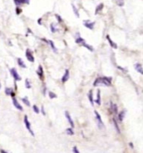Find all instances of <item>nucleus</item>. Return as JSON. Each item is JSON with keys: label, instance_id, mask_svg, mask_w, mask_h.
<instances>
[{"label": "nucleus", "instance_id": "obj_1", "mask_svg": "<svg viewBox=\"0 0 143 153\" xmlns=\"http://www.w3.org/2000/svg\"><path fill=\"white\" fill-rule=\"evenodd\" d=\"M110 80L107 78H98L94 82V86H110Z\"/></svg>", "mask_w": 143, "mask_h": 153}, {"label": "nucleus", "instance_id": "obj_2", "mask_svg": "<svg viewBox=\"0 0 143 153\" xmlns=\"http://www.w3.org/2000/svg\"><path fill=\"white\" fill-rule=\"evenodd\" d=\"M95 115H96V122H97V125H98L99 128L100 129H102L104 127V125H103V122L101 120V118H100V115H99V113L97 111H95Z\"/></svg>", "mask_w": 143, "mask_h": 153}, {"label": "nucleus", "instance_id": "obj_3", "mask_svg": "<svg viewBox=\"0 0 143 153\" xmlns=\"http://www.w3.org/2000/svg\"><path fill=\"white\" fill-rule=\"evenodd\" d=\"M24 123H25V126H26V128H27V130L31 133V135H35L34 134V132L32 131V130H31V126H30V123H29V121L28 120V117L27 116H24Z\"/></svg>", "mask_w": 143, "mask_h": 153}, {"label": "nucleus", "instance_id": "obj_4", "mask_svg": "<svg viewBox=\"0 0 143 153\" xmlns=\"http://www.w3.org/2000/svg\"><path fill=\"white\" fill-rule=\"evenodd\" d=\"M84 25L89 29V30H93L94 25H95V22H90L89 20H85L84 21Z\"/></svg>", "mask_w": 143, "mask_h": 153}, {"label": "nucleus", "instance_id": "obj_5", "mask_svg": "<svg viewBox=\"0 0 143 153\" xmlns=\"http://www.w3.org/2000/svg\"><path fill=\"white\" fill-rule=\"evenodd\" d=\"M11 73H12V75H13L14 78L16 81H19V80L21 79V78L18 76V72H17V71H16V69H14V68H12V69H11Z\"/></svg>", "mask_w": 143, "mask_h": 153}, {"label": "nucleus", "instance_id": "obj_6", "mask_svg": "<svg viewBox=\"0 0 143 153\" xmlns=\"http://www.w3.org/2000/svg\"><path fill=\"white\" fill-rule=\"evenodd\" d=\"M26 57H27V59L29 62H35V58H34L33 55H32L31 51H30L29 50H27V51H26Z\"/></svg>", "mask_w": 143, "mask_h": 153}, {"label": "nucleus", "instance_id": "obj_7", "mask_svg": "<svg viewBox=\"0 0 143 153\" xmlns=\"http://www.w3.org/2000/svg\"><path fill=\"white\" fill-rule=\"evenodd\" d=\"M69 78H70V72H69V70H65V72H64V76H63L62 78V82H65L68 81Z\"/></svg>", "mask_w": 143, "mask_h": 153}, {"label": "nucleus", "instance_id": "obj_8", "mask_svg": "<svg viewBox=\"0 0 143 153\" xmlns=\"http://www.w3.org/2000/svg\"><path fill=\"white\" fill-rule=\"evenodd\" d=\"M13 103H14V105L16 107V108H18V110H23V108H22V106L18 104V102L16 100V99H14V98H13Z\"/></svg>", "mask_w": 143, "mask_h": 153}, {"label": "nucleus", "instance_id": "obj_9", "mask_svg": "<svg viewBox=\"0 0 143 153\" xmlns=\"http://www.w3.org/2000/svg\"><path fill=\"white\" fill-rule=\"evenodd\" d=\"M135 68H136V70L137 72H139L141 74H142L143 73L142 66L141 64H139V63L136 64V65H135Z\"/></svg>", "mask_w": 143, "mask_h": 153}, {"label": "nucleus", "instance_id": "obj_10", "mask_svg": "<svg viewBox=\"0 0 143 153\" xmlns=\"http://www.w3.org/2000/svg\"><path fill=\"white\" fill-rule=\"evenodd\" d=\"M65 116L67 118V119H68V121H69V123L70 124V126L71 127H74V122H73V120H72L71 117H70V114L66 111L65 112Z\"/></svg>", "mask_w": 143, "mask_h": 153}, {"label": "nucleus", "instance_id": "obj_11", "mask_svg": "<svg viewBox=\"0 0 143 153\" xmlns=\"http://www.w3.org/2000/svg\"><path fill=\"white\" fill-rule=\"evenodd\" d=\"M18 65H19L21 67H24V68H25V67H26V65L24 64V61H23L21 58H18Z\"/></svg>", "mask_w": 143, "mask_h": 153}, {"label": "nucleus", "instance_id": "obj_12", "mask_svg": "<svg viewBox=\"0 0 143 153\" xmlns=\"http://www.w3.org/2000/svg\"><path fill=\"white\" fill-rule=\"evenodd\" d=\"M15 1V3L17 5H20L22 3H28V0H14Z\"/></svg>", "mask_w": 143, "mask_h": 153}, {"label": "nucleus", "instance_id": "obj_13", "mask_svg": "<svg viewBox=\"0 0 143 153\" xmlns=\"http://www.w3.org/2000/svg\"><path fill=\"white\" fill-rule=\"evenodd\" d=\"M88 97H89V102H90V104H91V105H94V101H93V95H92V91L90 90L89 92V94H88Z\"/></svg>", "mask_w": 143, "mask_h": 153}, {"label": "nucleus", "instance_id": "obj_14", "mask_svg": "<svg viewBox=\"0 0 143 153\" xmlns=\"http://www.w3.org/2000/svg\"><path fill=\"white\" fill-rule=\"evenodd\" d=\"M107 40H108V41H109V43L110 44V45H111L113 48H115V49H116V48H117V45H116V44H115V43H114V42H113V41H112V40L110 39L109 36H107Z\"/></svg>", "mask_w": 143, "mask_h": 153}, {"label": "nucleus", "instance_id": "obj_15", "mask_svg": "<svg viewBox=\"0 0 143 153\" xmlns=\"http://www.w3.org/2000/svg\"><path fill=\"white\" fill-rule=\"evenodd\" d=\"M96 103L98 105L100 104V90H98V93H97V99H96Z\"/></svg>", "mask_w": 143, "mask_h": 153}, {"label": "nucleus", "instance_id": "obj_16", "mask_svg": "<svg viewBox=\"0 0 143 153\" xmlns=\"http://www.w3.org/2000/svg\"><path fill=\"white\" fill-rule=\"evenodd\" d=\"M72 8H73V10H74V13H75V14L79 18L80 17V14H79V13H78V10L76 9V8H75V6L74 5V4H72Z\"/></svg>", "mask_w": 143, "mask_h": 153}, {"label": "nucleus", "instance_id": "obj_17", "mask_svg": "<svg viewBox=\"0 0 143 153\" xmlns=\"http://www.w3.org/2000/svg\"><path fill=\"white\" fill-rule=\"evenodd\" d=\"M103 7H104V5H103L102 3H100V4L99 5L98 7L96 8V14H98L99 12H100V11L101 9H103Z\"/></svg>", "mask_w": 143, "mask_h": 153}, {"label": "nucleus", "instance_id": "obj_18", "mask_svg": "<svg viewBox=\"0 0 143 153\" xmlns=\"http://www.w3.org/2000/svg\"><path fill=\"white\" fill-rule=\"evenodd\" d=\"M38 74H39V77L42 78V77H43V69H42V67H41V66H39V67Z\"/></svg>", "mask_w": 143, "mask_h": 153}, {"label": "nucleus", "instance_id": "obj_19", "mask_svg": "<svg viewBox=\"0 0 143 153\" xmlns=\"http://www.w3.org/2000/svg\"><path fill=\"white\" fill-rule=\"evenodd\" d=\"M124 116H125V112H124V111H121V114L119 115V119H120L121 121H122L123 119H124Z\"/></svg>", "mask_w": 143, "mask_h": 153}, {"label": "nucleus", "instance_id": "obj_20", "mask_svg": "<svg viewBox=\"0 0 143 153\" xmlns=\"http://www.w3.org/2000/svg\"><path fill=\"white\" fill-rule=\"evenodd\" d=\"M22 101H23L27 106H29V105H30V103H29V101L28 100L27 98H24V99H22Z\"/></svg>", "mask_w": 143, "mask_h": 153}, {"label": "nucleus", "instance_id": "obj_21", "mask_svg": "<svg viewBox=\"0 0 143 153\" xmlns=\"http://www.w3.org/2000/svg\"><path fill=\"white\" fill-rule=\"evenodd\" d=\"M66 133L70 135H74V132H73V130H72L71 128H69V129H67V130H66Z\"/></svg>", "mask_w": 143, "mask_h": 153}, {"label": "nucleus", "instance_id": "obj_22", "mask_svg": "<svg viewBox=\"0 0 143 153\" xmlns=\"http://www.w3.org/2000/svg\"><path fill=\"white\" fill-rule=\"evenodd\" d=\"M25 87H26L27 89H30V88H31V85H30V83H29V82H28V79H26V80H25Z\"/></svg>", "mask_w": 143, "mask_h": 153}, {"label": "nucleus", "instance_id": "obj_23", "mask_svg": "<svg viewBox=\"0 0 143 153\" xmlns=\"http://www.w3.org/2000/svg\"><path fill=\"white\" fill-rule=\"evenodd\" d=\"M49 97H50L51 99L56 98V94H54V93H52V92H49Z\"/></svg>", "mask_w": 143, "mask_h": 153}, {"label": "nucleus", "instance_id": "obj_24", "mask_svg": "<svg viewBox=\"0 0 143 153\" xmlns=\"http://www.w3.org/2000/svg\"><path fill=\"white\" fill-rule=\"evenodd\" d=\"M51 30H52V32H55V31L58 30L57 28L54 27V24H51Z\"/></svg>", "mask_w": 143, "mask_h": 153}, {"label": "nucleus", "instance_id": "obj_25", "mask_svg": "<svg viewBox=\"0 0 143 153\" xmlns=\"http://www.w3.org/2000/svg\"><path fill=\"white\" fill-rule=\"evenodd\" d=\"M34 111L35 112V113H37V114H39V108H38V107L36 106V105H34Z\"/></svg>", "mask_w": 143, "mask_h": 153}, {"label": "nucleus", "instance_id": "obj_26", "mask_svg": "<svg viewBox=\"0 0 143 153\" xmlns=\"http://www.w3.org/2000/svg\"><path fill=\"white\" fill-rule=\"evenodd\" d=\"M116 3H117L118 5H120V6H122V5L124 4V3H123L121 0H116Z\"/></svg>", "mask_w": 143, "mask_h": 153}, {"label": "nucleus", "instance_id": "obj_27", "mask_svg": "<svg viewBox=\"0 0 143 153\" xmlns=\"http://www.w3.org/2000/svg\"><path fill=\"white\" fill-rule=\"evenodd\" d=\"M5 93H6L7 95H9V94L11 93V89H5Z\"/></svg>", "mask_w": 143, "mask_h": 153}, {"label": "nucleus", "instance_id": "obj_28", "mask_svg": "<svg viewBox=\"0 0 143 153\" xmlns=\"http://www.w3.org/2000/svg\"><path fill=\"white\" fill-rule=\"evenodd\" d=\"M112 108H113V111L115 113H117V106H116V104H112Z\"/></svg>", "mask_w": 143, "mask_h": 153}, {"label": "nucleus", "instance_id": "obj_29", "mask_svg": "<svg viewBox=\"0 0 143 153\" xmlns=\"http://www.w3.org/2000/svg\"><path fill=\"white\" fill-rule=\"evenodd\" d=\"M49 44L51 45V47L53 48V50H54V51H56V50H55V47H54V44H53V41H51V40H49Z\"/></svg>", "mask_w": 143, "mask_h": 153}, {"label": "nucleus", "instance_id": "obj_30", "mask_svg": "<svg viewBox=\"0 0 143 153\" xmlns=\"http://www.w3.org/2000/svg\"><path fill=\"white\" fill-rule=\"evenodd\" d=\"M73 152H74V153H80L79 152V151H78V149H77V147H76V146H75V147L73 148Z\"/></svg>", "mask_w": 143, "mask_h": 153}, {"label": "nucleus", "instance_id": "obj_31", "mask_svg": "<svg viewBox=\"0 0 143 153\" xmlns=\"http://www.w3.org/2000/svg\"><path fill=\"white\" fill-rule=\"evenodd\" d=\"M114 123H115V126H116V130H117V131L120 133V130H119V128H118V126H117V124L116 123V121L114 120Z\"/></svg>", "mask_w": 143, "mask_h": 153}, {"label": "nucleus", "instance_id": "obj_32", "mask_svg": "<svg viewBox=\"0 0 143 153\" xmlns=\"http://www.w3.org/2000/svg\"><path fill=\"white\" fill-rule=\"evenodd\" d=\"M41 109H42V113H43V114H44V115H45V111H44V107H42V108H41Z\"/></svg>", "mask_w": 143, "mask_h": 153}, {"label": "nucleus", "instance_id": "obj_33", "mask_svg": "<svg viewBox=\"0 0 143 153\" xmlns=\"http://www.w3.org/2000/svg\"><path fill=\"white\" fill-rule=\"evenodd\" d=\"M1 153H7V152H5L4 151H3V150H2V151H1Z\"/></svg>", "mask_w": 143, "mask_h": 153}, {"label": "nucleus", "instance_id": "obj_34", "mask_svg": "<svg viewBox=\"0 0 143 153\" xmlns=\"http://www.w3.org/2000/svg\"><path fill=\"white\" fill-rule=\"evenodd\" d=\"M0 89H1V84H0Z\"/></svg>", "mask_w": 143, "mask_h": 153}]
</instances>
